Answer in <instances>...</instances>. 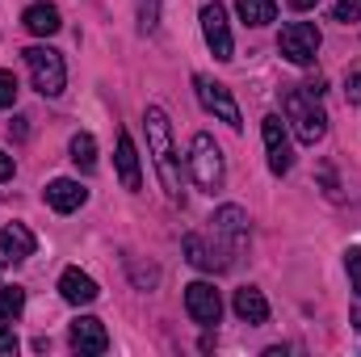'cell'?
I'll return each mask as SVG.
<instances>
[{"label":"cell","mask_w":361,"mask_h":357,"mask_svg":"<svg viewBox=\"0 0 361 357\" xmlns=\"http://www.w3.org/2000/svg\"><path fill=\"white\" fill-rule=\"evenodd\" d=\"M8 135H13V139H25V118H13V122H8Z\"/></svg>","instance_id":"83f0119b"},{"label":"cell","mask_w":361,"mask_h":357,"mask_svg":"<svg viewBox=\"0 0 361 357\" xmlns=\"http://www.w3.org/2000/svg\"><path fill=\"white\" fill-rule=\"evenodd\" d=\"M118 181L130 189V193H139V152H135V143H130V135L126 131H118Z\"/></svg>","instance_id":"e0dca14e"},{"label":"cell","mask_w":361,"mask_h":357,"mask_svg":"<svg viewBox=\"0 0 361 357\" xmlns=\"http://www.w3.org/2000/svg\"><path fill=\"white\" fill-rule=\"evenodd\" d=\"M34 248H38L34 231H30L25 223H8V227L0 231V269L30 261V257H34Z\"/></svg>","instance_id":"8fae6325"},{"label":"cell","mask_w":361,"mask_h":357,"mask_svg":"<svg viewBox=\"0 0 361 357\" xmlns=\"http://www.w3.org/2000/svg\"><path fill=\"white\" fill-rule=\"evenodd\" d=\"M281 114H286V122L294 126L298 143H307V147H315V143L328 135V114H324L319 97L307 89V85H294V89L281 92Z\"/></svg>","instance_id":"7a4b0ae2"},{"label":"cell","mask_w":361,"mask_h":357,"mask_svg":"<svg viewBox=\"0 0 361 357\" xmlns=\"http://www.w3.org/2000/svg\"><path fill=\"white\" fill-rule=\"evenodd\" d=\"M59 294L72 303V307H89L97 303V282H92L89 273H80V269H63V277H59Z\"/></svg>","instance_id":"9a60e30c"},{"label":"cell","mask_w":361,"mask_h":357,"mask_svg":"<svg viewBox=\"0 0 361 357\" xmlns=\"http://www.w3.org/2000/svg\"><path fill=\"white\" fill-rule=\"evenodd\" d=\"M21 59H25V68L34 76V89L42 92V97H59L63 92L68 68H63V55L59 51H51V47H25Z\"/></svg>","instance_id":"277c9868"},{"label":"cell","mask_w":361,"mask_h":357,"mask_svg":"<svg viewBox=\"0 0 361 357\" xmlns=\"http://www.w3.org/2000/svg\"><path fill=\"white\" fill-rule=\"evenodd\" d=\"M189 173H193V185H197L202 193H219L223 181H227L223 152H219V143H214L206 131H197L193 143H189Z\"/></svg>","instance_id":"3957f363"},{"label":"cell","mask_w":361,"mask_h":357,"mask_svg":"<svg viewBox=\"0 0 361 357\" xmlns=\"http://www.w3.org/2000/svg\"><path fill=\"white\" fill-rule=\"evenodd\" d=\"M345 97H349V105H361V63L345 72Z\"/></svg>","instance_id":"d4e9b609"},{"label":"cell","mask_w":361,"mask_h":357,"mask_svg":"<svg viewBox=\"0 0 361 357\" xmlns=\"http://www.w3.org/2000/svg\"><path fill=\"white\" fill-rule=\"evenodd\" d=\"M68 156H72V164H76L80 173H92V169H97V139H92L89 131L72 135V143H68Z\"/></svg>","instance_id":"d6986e66"},{"label":"cell","mask_w":361,"mask_h":357,"mask_svg":"<svg viewBox=\"0 0 361 357\" xmlns=\"http://www.w3.org/2000/svg\"><path fill=\"white\" fill-rule=\"evenodd\" d=\"M8 177H13V156L0 152V181H8Z\"/></svg>","instance_id":"f1b7e54d"},{"label":"cell","mask_w":361,"mask_h":357,"mask_svg":"<svg viewBox=\"0 0 361 357\" xmlns=\"http://www.w3.org/2000/svg\"><path fill=\"white\" fill-rule=\"evenodd\" d=\"M13 105H17V76L0 72V109H13Z\"/></svg>","instance_id":"cb8c5ba5"},{"label":"cell","mask_w":361,"mask_h":357,"mask_svg":"<svg viewBox=\"0 0 361 357\" xmlns=\"http://www.w3.org/2000/svg\"><path fill=\"white\" fill-rule=\"evenodd\" d=\"M21 25L30 30V34H38V38H51V34H59V8L55 4H47V0H38V4H30L25 13H21Z\"/></svg>","instance_id":"2e32d148"},{"label":"cell","mask_w":361,"mask_h":357,"mask_svg":"<svg viewBox=\"0 0 361 357\" xmlns=\"http://www.w3.org/2000/svg\"><path fill=\"white\" fill-rule=\"evenodd\" d=\"M13 353H17V332L0 320V357H13Z\"/></svg>","instance_id":"4316f807"},{"label":"cell","mask_w":361,"mask_h":357,"mask_svg":"<svg viewBox=\"0 0 361 357\" xmlns=\"http://www.w3.org/2000/svg\"><path fill=\"white\" fill-rule=\"evenodd\" d=\"M210 236L223 244V253L235 261V257H244L248 253V214L240 210V206H219L214 214H210Z\"/></svg>","instance_id":"8992f818"},{"label":"cell","mask_w":361,"mask_h":357,"mask_svg":"<svg viewBox=\"0 0 361 357\" xmlns=\"http://www.w3.org/2000/svg\"><path fill=\"white\" fill-rule=\"evenodd\" d=\"M68 341H72V349H76V353H92V357L109 349V332H105V324H101V320H92V315H80V320L72 324Z\"/></svg>","instance_id":"4fadbf2b"},{"label":"cell","mask_w":361,"mask_h":357,"mask_svg":"<svg viewBox=\"0 0 361 357\" xmlns=\"http://www.w3.org/2000/svg\"><path fill=\"white\" fill-rule=\"evenodd\" d=\"M261 135H265V152H269V169L277 177H286L290 173V164H294V152H290V139H286V126H281V118L269 114L265 122H261Z\"/></svg>","instance_id":"7c38bea8"},{"label":"cell","mask_w":361,"mask_h":357,"mask_svg":"<svg viewBox=\"0 0 361 357\" xmlns=\"http://www.w3.org/2000/svg\"><path fill=\"white\" fill-rule=\"evenodd\" d=\"M135 17H139V30L152 34L160 25V0H135Z\"/></svg>","instance_id":"7402d4cb"},{"label":"cell","mask_w":361,"mask_h":357,"mask_svg":"<svg viewBox=\"0 0 361 357\" xmlns=\"http://www.w3.org/2000/svg\"><path fill=\"white\" fill-rule=\"evenodd\" d=\"M25 307V290L21 286H0V320H17Z\"/></svg>","instance_id":"44dd1931"},{"label":"cell","mask_w":361,"mask_h":357,"mask_svg":"<svg viewBox=\"0 0 361 357\" xmlns=\"http://www.w3.org/2000/svg\"><path fill=\"white\" fill-rule=\"evenodd\" d=\"M193 89H197V101L206 105V114H214L219 122H227L231 131H240L244 126V118H240V105H235V97L227 92V85H219V80H210V76H193Z\"/></svg>","instance_id":"52a82bcc"},{"label":"cell","mask_w":361,"mask_h":357,"mask_svg":"<svg viewBox=\"0 0 361 357\" xmlns=\"http://www.w3.org/2000/svg\"><path fill=\"white\" fill-rule=\"evenodd\" d=\"M89 202V189L80 185V181L72 177H55L47 185V206L51 210H59V214H72V210H80Z\"/></svg>","instance_id":"5bb4252c"},{"label":"cell","mask_w":361,"mask_h":357,"mask_svg":"<svg viewBox=\"0 0 361 357\" xmlns=\"http://www.w3.org/2000/svg\"><path fill=\"white\" fill-rule=\"evenodd\" d=\"M202 34H206V47L214 51V59L227 63L231 59V25H227V8L219 0H210L202 8Z\"/></svg>","instance_id":"9c48e42d"},{"label":"cell","mask_w":361,"mask_h":357,"mask_svg":"<svg viewBox=\"0 0 361 357\" xmlns=\"http://www.w3.org/2000/svg\"><path fill=\"white\" fill-rule=\"evenodd\" d=\"M185 311H189L193 324L214 328L219 315H223V298H219V290H214L210 282H189V286H185Z\"/></svg>","instance_id":"ba28073f"},{"label":"cell","mask_w":361,"mask_h":357,"mask_svg":"<svg viewBox=\"0 0 361 357\" xmlns=\"http://www.w3.org/2000/svg\"><path fill=\"white\" fill-rule=\"evenodd\" d=\"M147 147H152V160H156V173L164 181V193L180 202V160L177 147H173V126H169V114L160 105H147Z\"/></svg>","instance_id":"6da1fadb"},{"label":"cell","mask_w":361,"mask_h":357,"mask_svg":"<svg viewBox=\"0 0 361 357\" xmlns=\"http://www.w3.org/2000/svg\"><path fill=\"white\" fill-rule=\"evenodd\" d=\"M345 269H349V277H353V294L361 298V248H349V253H345Z\"/></svg>","instance_id":"484cf974"},{"label":"cell","mask_w":361,"mask_h":357,"mask_svg":"<svg viewBox=\"0 0 361 357\" xmlns=\"http://www.w3.org/2000/svg\"><path fill=\"white\" fill-rule=\"evenodd\" d=\"M319 47H324V34H319V25H311V21H290V25L281 30V38H277L281 59L294 63V68H311L315 55H319Z\"/></svg>","instance_id":"5b68a950"},{"label":"cell","mask_w":361,"mask_h":357,"mask_svg":"<svg viewBox=\"0 0 361 357\" xmlns=\"http://www.w3.org/2000/svg\"><path fill=\"white\" fill-rule=\"evenodd\" d=\"M332 21H341V25L361 21V0H336V8H332Z\"/></svg>","instance_id":"603a6c76"},{"label":"cell","mask_w":361,"mask_h":357,"mask_svg":"<svg viewBox=\"0 0 361 357\" xmlns=\"http://www.w3.org/2000/svg\"><path fill=\"white\" fill-rule=\"evenodd\" d=\"M235 315H240L244 324H265V320H269L265 294H261L257 286H240V290H235Z\"/></svg>","instance_id":"ac0fdd59"},{"label":"cell","mask_w":361,"mask_h":357,"mask_svg":"<svg viewBox=\"0 0 361 357\" xmlns=\"http://www.w3.org/2000/svg\"><path fill=\"white\" fill-rule=\"evenodd\" d=\"M235 13H240L244 25H269L273 17H277V4L273 0H240Z\"/></svg>","instance_id":"ffe728a7"},{"label":"cell","mask_w":361,"mask_h":357,"mask_svg":"<svg viewBox=\"0 0 361 357\" xmlns=\"http://www.w3.org/2000/svg\"><path fill=\"white\" fill-rule=\"evenodd\" d=\"M286 4H290V8H294V13H307V8H315V4H319V0H286Z\"/></svg>","instance_id":"f546056e"},{"label":"cell","mask_w":361,"mask_h":357,"mask_svg":"<svg viewBox=\"0 0 361 357\" xmlns=\"http://www.w3.org/2000/svg\"><path fill=\"white\" fill-rule=\"evenodd\" d=\"M185 261L193 269H202V273H223V269H231V257L223 253V244H219V240L206 244V236H197V231L185 236Z\"/></svg>","instance_id":"30bf717a"}]
</instances>
